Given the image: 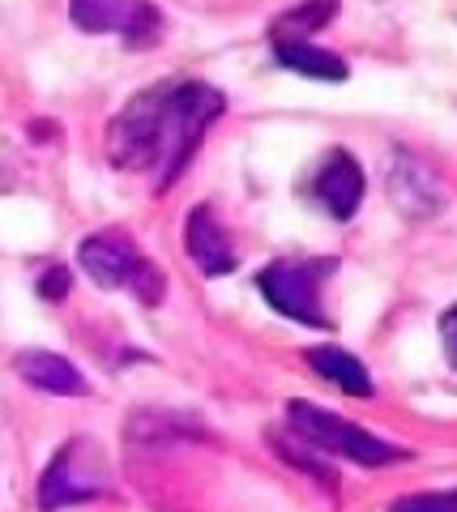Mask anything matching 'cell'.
<instances>
[{"label":"cell","instance_id":"6da1fadb","mask_svg":"<svg viewBox=\"0 0 457 512\" xmlns=\"http://www.w3.org/2000/svg\"><path fill=\"white\" fill-rule=\"evenodd\" d=\"M223 94L206 82H163L141 90L107 128V158L120 171L150 175L154 192L188 167L206 128L223 116Z\"/></svg>","mask_w":457,"mask_h":512},{"label":"cell","instance_id":"7a4b0ae2","mask_svg":"<svg viewBox=\"0 0 457 512\" xmlns=\"http://www.w3.org/2000/svg\"><path fill=\"white\" fill-rule=\"evenodd\" d=\"M287 414H291V431H295V436L304 440V444L321 448V453L346 457V461H355V466H364V470L393 466V461L406 457V448L389 444V440H381V436H372V431H364L359 423L342 419V414L325 410V406L291 402Z\"/></svg>","mask_w":457,"mask_h":512},{"label":"cell","instance_id":"3957f363","mask_svg":"<svg viewBox=\"0 0 457 512\" xmlns=\"http://www.w3.org/2000/svg\"><path fill=\"white\" fill-rule=\"evenodd\" d=\"M77 261L103 291H133L141 303L163 299V274L141 256V248L124 231H99L82 239Z\"/></svg>","mask_w":457,"mask_h":512},{"label":"cell","instance_id":"277c9868","mask_svg":"<svg viewBox=\"0 0 457 512\" xmlns=\"http://www.w3.org/2000/svg\"><path fill=\"white\" fill-rule=\"evenodd\" d=\"M107 487H112V474H107L103 448L94 440H69L39 478V508L60 512V508L99 500Z\"/></svg>","mask_w":457,"mask_h":512},{"label":"cell","instance_id":"5b68a950","mask_svg":"<svg viewBox=\"0 0 457 512\" xmlns=\"http://www.w3.org/2000/svg\"><path fill=\"white\" fill-rule=\"evenodd\" d=\"M257 286L274 312L299 320L308 329H329V316L321 308V274L317 265L299 261H274L257 274Z\"/></svg>","mask_w":457,"mask_h":512},{"label":"cell","instance_id":"8992f818","mask_svg":"<svg viewBox=\"0 0 457 512\" xmlns=\"http://www.w3.org/2000/svg\"><path fill=\"white\" fill-rule=\"evenodd\" d=\"M73 22L90 35H124V39H150L159 30V9L146 0H69Z\"/></svg>","mask_w":457,"mask_h":512},{"label":"cell","instance_id":"52a82bcc","mask_svg":"<svg viewBox=\"0 0 457 512\" xmlns=\"http://www.w3.org/2000/svg\"><path fill=\"white\" fill-rule=\"evenodd\" d=\"M312 197L325 205L329 218L346 222L359 210V201H364V167H359L346 150H329L317 180H312Z\"/></svg>","mask_w":457,"mask_h":512},{"label":"cell","instance_id":"ba28073f","mask_svg":"<svg viewBox=\"0 0 457 512\" xmlns=\"http://www.w3.org/2000/svg\"><path fill=\"white\" fill-rule=\"evenodd\" d=\"M184 248H188L193 265L206 278H223V274H231V269H235V248H231L227 231L218 227V218H214L210 205H197V210L188 214V222H184Z\"/></svg>","mask_w":457,"mask_h":512},{"label":"cell","instance_id":"9c48e42d","mask_svg":"<svg viewBox=\"0 0 457 512\" xmlns=\"http://www.w3.org/2000/svg\"><path fill=\"white\" fill-rule=\"evenodd\" d=\"M13 367H18V376L26 384H35V389H43V393H60V397L86 393L82 372H77L65 355H52V350H22Z\"/></svg>","mask_w":457,"mask_h":512},{"label":"cell","instance_id":"30bf717a","mask_svg":"<svg viewBox=\"0 0 457 512\" xmlns=\"http://www.w3.org/2000/svg\"><path fill=\"white\" fill-rule=\"evenodd\" d=\"M274 60L282 64V69L317 77V82H342L346 77V60L325 52V47H317V43H308V39H274Z\"/></svg>","mask_w":457,"mask_h":512},{"label":"cell","instance_id":"8fae6325","mask_svg":"<svg viewBox=\"0 0 457 512\" xmlns=\"http://www.w3.org/2000/svg\"><path fill=\"white\" fill-rule=\"evenodd\" d=\"M308 363H312V372L325 376L329 384H338L342 393H351V397H372V376L364 372V363H359L351 350L317 346V350H308Z\"/></svg>","mask_w":457,"mask_h":512},{"label":"cell","instance_id":"7c38bea8","mask_svg":"<svg viewBox=\"0 0 457 512\" xmlns=\"http://www.w3.org/2000/svg\"><path fill=\"white\" fill-rule=\"evenodd\" d=\"M338 13V0H312V5H299V9H291L287 18L278 22V30L274 35L278 39H308L317 26H325L329 18Z\"/></svg>","mask_w":457,"mask_h":512},{"label":"cell","instance_id":"4fadbf2b","mask_svg":"<svg viewBox=\"0 0 457 512\" xmlns=\"http://www.w3.org/2000/svg\"><path fill=\"white\" fill-rule=\"evenodd\" d=\"M389 512H457V491H419V495H402L398 504H389Z\"/></svg>","mask_w":457,"mask_h":512},{"label":"cell","instance_id":"5bb4252c","mask_svg":"<svg viewBox=\"0 0 457 512\" xmlns=\"http://www.w3.org/2000/svg\"><path fill=\"white\" fill-rule=\"evenodd\" d=\"M440 342H445V359H449V367L457 372V303H453L445 316H440Z\"/></svg>","mask_w":457,"mask_h":512},{"label":"cell","instance_id":"9a60e30c","mask_svg":"<svg viewBox=\"0 0 457 512\" xmlns=\"http://www.w3.org/2000/svg\"><path fill=\"white\" fill-rule=\"evenodd\" d=\"M65 291H69V274H65V269H52V274L39 282V295L43 299H65Z\"/></svg>","mask_w":457,"mask_h":512}]
</instances>
